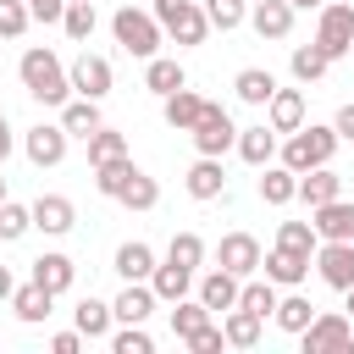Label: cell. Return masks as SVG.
<instances>
[{
	"label": "cell",
	"instance_id": "obj_28",
	"mask_svg": "<svg viewBox=\"0 0 354 354\" xmlns=\"http://www.w3.org/2000/svg\"><path fill=\"white\" fill-rule=\"evenodd\" d=\"M315 232H321V238H348V243H354V199L315 205Z\"/></svg>",
	"mask_w": 354,
	"mask_h": 354
},
{
	"label": "cell",
	"instance_id": "obj_52",
	"mask_svg": "<svg viewBox=\"0 0 354 354\" xmlns=\"http://www.w3.org/2000/svg\"><path fill=\"white\" fill-rule=\"evenodd\" d=\"M17 293V277H11V266H0V299H11Z\"/></svg>",
	"mask_w": 354,
	"mask_h": 354
},
{
	"label": "cell",
	"instance_id": "obj_29",
	"mask_svg": "<svg viewBox=\"0 0 354 354\" xmlns=\"http://www.w3.org/2000/svg\"><path fill=\"white\" fill-rule=\"evenodd\" d=\"M155 304H160V299H155V288H149V282H127V288L116 293V304H111V310H116V321H149V310H155Z\"/></svg>",
	"mask_w": 354,
	"mask_h": 354
},
{
	"label": "cell",
	"instance_id": "obj_22",
	"mask_svg": "<svg viewBox=\"0 0 354 354\" xmlns=\"http://www.w3.org/2000/svg\"><path fill=\"white\" fill-rule=\"evenodd\" d=\"M155 266H160V260H155V249H149L144 238H133V243L116 249V277H122V282H149Z\"/></svg>",
	"mask_w": 354,
	"mask_h": 354
},
{
	"label": "cell",
	"instance_id": "obj_45",
	"mask_svg": "<svg viewBox=\"0 0 354 354\" xmlns=\"http://www.w3.org/2000/svg\"><path fill=\"white\" fill-rule=\"evenodd\" d=\"M205 17H210V28L232 33V28L249 17V0H205Z\"/></svg>",
	"mask_w": 354,
	"mask_h": 354
},
{
	"label": "cell",
	"instance_id": "obj_37",
	"mask_svg": "<svg viewBox=\"0 0 354 354\" xmlns=\"http://www.w3.org/2000/svg\"><path fill=\"white\" fill-rule=\"evenodd\" d=\"M232 88H238V100H243V105H266V100L277 94V77H271L266 66H243V72L232 77Z\"/></svg>",
	"mask_w": 354,
	"mask_h": 354
},
{
	"label": "cell",
	"instance_id": "obj_30",
	"mask_svg": "<svg viewBox=\"0 0 354 354\" xmlns=\"http://www.w3.org/2000/svg\"><path fill=\"white\" fill-rule=\"evenodd\" d=\"M72 321H77V332L83 337H111V321H116V310L105 304V299H77V310H72Z\"/></svg>",
	"mask_w": 354,
	"mask_h": 354
},
{
	"label": "cell",
	"instance_id": "obj_55",
	"mask_svg": "<svg viewBox=\"0 0 354 354\" xmlns=\"http://www.w3.org/2000/svg\"><path fill=\"white\" fill-rule=\"evenodd\" d=\"M0 205H6V177H0Z\"/></svg>",
	"mask_w": 354,
	"mask_h": 354
},
{
	"label": "cell",
	"instance_id": "obj_35",
	"mask_svg": "<svg viewBox=\"0 0 354 354\" xmlns=\"http://www.w3.org/2000/svg\"><path fill=\"white\" fill-rule=\"evenodd\" d=\"M61 28H66V39H72V44H88V39H94V28H100V11H94V0H66V17H61Z\"/></svg>",
	"mask_w": 354,
	"mask_h": 354
},
{
	"label": "cell",
	"instance_id": "obj_39",
	"mask_svg": "<svg viewBox=\"0 0 354 354\" xmlns=\"http://www.w3.org/2000/svg\"><path fill=\"white\" fill-rule=\"evenodd\" d=\"M116 205H127V210H155V205H160V183H155L149 171H133V183L122 188Z\"/></svg>",
	"mask_w": 354,
	"mask_h": 354
},
{
	"label": "cell",
	"instance_id": "obj_27",
	"mask_svg": "<svg viewBox=\"0 0 354 354\" xmlns=\"http://www.w3.org/2000/svg\"><path fill=\"white\" fill-rule=\"evenodd\" d=\"M238 155H243L249 166H271V155H277V127H271V122L238 127Z\"/></svg>",
	"mask_w": 354,
	"mask_h": 354
},
{
	"label": "cell",
	"instance_id": "obj_38",
	"mask_svg": "<svg viewBox=\"0 0 354 354\" xmlns=\"http://www.w3.org/2000/svg\"><path fill=\"white\" fill-rule=\"evenodd\" d=\"M271 321H277L288 337H299V332L315 321V304H310L304 293H288V299H277V315H271Z\"/></svg>",
	"mask_w": 354,
	"mask_h": 354
},
{
	"label": "cell",
	"instance_id": "obj_26",
	"mask_svg": "<svg viewBox=\"0 0 354 354\" xmlns=\"http://www.w3.org/2000/svg\"><path fill=\"white\" fill-rule=\"evenodd\" d=\"M61 127H66L72 138H88L94 127H105V116H100V100H83V94H72V100L61 105Z\"/></svg>",
	"mask_w": 354,
	"mask_h": 354
},
{
	"label": "cell",
	"instance_id": "obj_6",
	"mask_svg": "<svg viewBox=\"0 0 354 354\" xmlns=\"http://www.w3.org/2000/svg\"><path fill=\"white\" fill-rule=\"evenodd\" d=\"M194 149L199 155H227V149H238V122H232V111L227 105H216V100H205V111H199V122H194Z\"/></svg>",
	"mask_w": 354,
	"mask_h": 354
},
{
	"label": "cell",
	"instance_id": "obj_11",
	"mask_svg": "<svg viewBox=\"0 0 354 354\" xmlns=\"http://www.w3.org/2000/svg\"><path fill=\"white\" fill-rule=\"evenodd\" d=\"M66 72H72V94H83V100H105L111 83H116V77H111V61H105V55H88V50H83Z\"/></svg>",
	"mask_w": 354,
	"mask_h": 354
},
{
	"label": "cell",
	"instance_id": "obj_33",
	"mask_svg": "<svg viewBox=\"0 0 354 354\" xmlns=\"http://www.w3.org/2000/svg\"><path fill=\"white\" fill-rule=\"evenodd\" d=\"M260 199H266V205H293V199H299V171H293V166H266Z\"/></svg>",
	"mask_w": 354,
	"mask_h": 354
},
{
	"label": "cell",
	"instance_id": "obj_31",
	"mask_svg": "<svg viewBox=\"0 0 354 354\" xmlns=\"http://www.w3.org/2000/svg\"><path fill=\"white\" fill-rule=\"evenodd\" d=\"M260 326H266V321H260L254 310H243V304H232V310L221 315V332H227L232 348H254V343H260Z\"/></svg>",
	"mask_w": 354,
	"mask_h": 354
},
{
	"label": "cell",
	"instance_id": "obj_50",
	"mask_svg": "<svg viewBox=\"0 0 354 354\" xmlns=\"http://www.w3.org/2000/svg\"><path fill=\"white\" fill-rule=\"evenodd\" d=\"M50 348H55V354H77V348H83V332H55Z\"/></svg>",
	"mask_w": 354,
	"mask_h": 354
},
{
	"label": "cell",
	"instance_id": "obj_21",
	"mask_svg": "<svg viewBox=\"0 0 354 354\" xmlns=\"http://www.w3.org/2000/svg\"><path fill=\"white\" fill-rule=\"evenodd\" d=\"M266 122H271L277 133H299V127H304V94H299V88H277V94L266 100Z\"/></svg>",
	"mask_w": 354,
	"mask_h": 354
},
{
	"label": "cell",
	"instance_id": "obj_15",
	"mask_svg": "<svg viewBox=\"0 0 354 354\" xmlns=\"http://www.w3.org/2000/svg\"><path fill=\"white\" fill-rule=\"evenodd\" d=\"M238 288H243V277H232L227 266H210V271L194 282V293H199V299H205L216 315H227V310L238 304Z\"/></svg>",
	"mask_w": 354,
	"mask_h": 354
},
{
	"label": "cell",
	"instance_id": "obj_18",
	"mask_svg": "<svg viewBox=\"0 0 354 354\" xmlns=\"http://www.w3.org/2000/svg\"><path fill=\"white\" fill-rule=\"evenodd\" d=\"M299 199L315 210V205H332V199H343V177L332 171V166H310V171H299Z\"/></svg>",
	"mask_w": 354,
	"mask_h": 354
},
{
	"label": "cell",
	"instance_id": "obj_40",
	"mask_svg": "<svg viewBox=\"0 0 354 354\" xmlns=\"http://www.w3.org/2000/svg\"><path fill=\"white\" fill-rule=\"evenodd\" d=\"M28 232H33V205L6 199V205H0V243H17V238H28Z\"/></svg>",
	"mask_w": 354,
	"mask_h": 354
},
{
	"label": "cell",
	"instance_id": "obj_2",
	"mask_svg": "<svg viewBox=\"0 0 354 354\" xmlns=\"http://www.w3.org/2000/svg\"><path fill=\"white\" fill-rule=\"evenodd\" d=\"M111 33H116V44H122L127 55H138V61L160 55V39H166L160 17H155V11H138V6H122V11L111 17Z\"/></svg>",
	"mask_w": 354,
	"mask_h": 354
},
{
	"label": "cell",
	"instance_id": "obj_34",
	"mask_svg": "<svg viewBox=\"0 0 354 354\" xmlns=\"http://www.w3.org/2000/svg\"><path fill=\"white\" fill-rule=\"evenodd\" d=\"M277 299H282V293H277V282H271V277H243V288H238V304H243V310H254L260 321H266V315H277Z\"/></svg>",
	"mask_w": 354,
	"mask_h": 354
},
{
	"label": "cell",
	"instance_id": "obj_5",
	"mask_svg": "<svg viewBox=\"0 0 354 354\" xmlns=\"http://www.w3.org/2000/svg\"><path fill=\"white\" fill-rule=\"evenodd\" d=\"M155 17L166 28V39H177V44H205V33H210L205 0H155Z\"/></svg>",
	"mask_w": 354,
	"mask_h": 354
},
{
	"label": "cell",
	"instance_id": "obj_32",
	"mask_svg": "<svg viewBox=\"0 0 354 354\" xmlns=\"http://www.w3.org/2000/svg\"><path fill=\"white\" fill-rule=\"evenodd\" d=\"M133 171H138V166H133V155H116V160H100V166H94V188H100L105 199H122V188L133 183Z\"/></svg>",
	"mask_w": 354,
	"mask_h": 354
},
{
	"label": "cell",
	"instance_id": "obj_43",
	"mask_svg": "<svg viewBox=\"0 0 354 354\" xmlns=\"http://www.w3.org/2000/svg\"><path fill=\"white\" fill-rule=\"evenodd\" d=\"M166 260H177V266H188V271H199V266H205V238H199V232H171Z\"/></svg>",
	"mask_w": 354,
	"mask_h": 354
},
{
	"label": "cell",
	"instance_id": "obj_44",
	"mask_svg": "<svg viewBox=\"0 0 354 354\" xmlns=\"http://www.w3.org/2000/svg\"><path fill=\"white\" fill-rule=\"evenodd\" d=\"M111 348H116V354H149L155 337L144 332V321H122V332H111Z\"/></svg>",
	"mask_w": 354,
	"mask_h": 354
},
{
	"label": "cell",
	"instance_id": "obj_48",
	"mask_svg": "<svg viewBox=\"0 0 354 354\" xmlns=\"http://www.w3.org/2000/svg\"><path fill=\"white\" fill-rule=\"evenodd\" d=\"M28 11H33V22H61L66 0H28Z\"/></svg>",
	"mask_w": 354,
	"mask_h": 354
},
{
	"label": "cell",
	"instance_id": "obj_54",
	"mask_svg": "<svg viewBox=\"0 0 354 354\" xmlns=\"http://www.w3.org/2000/svg\"><path fill=\"white\" fill-rule=\"evenodd\" d=\"M343 299H348V304H343V315L354 321V288H343Z\"/></svg>",
	"mask_w": 354,
	"mask_h": 354
},
{
	"label": "cell",
	"instance_id": "obj_19",
	"mask_svg": "<svg viewBox=\"0 0 354 354\" xmlns=\"http://www.w3.org/2000/svg\"><path fill=\"white\" fill-rule=\"evenodd\" d=\"M33 282H39V288H50V293L61 299V293H66V288L77 282V266H72V260H66L61 249H44V254L33 260Z\"/></svg>",
	"mask_w": 354,
	"mask_h": 354
},
{
	"label": "cell",
	"instance_id": "obj_10",
	"mask_svg": "<svg viewBox=\"0 0 354 354\" xmlns=\"http://www.w3.org/2000/svg\"><path fill=\"white\" fill-rule=\"evenodd\" d=\"M260 260H266V254H260V238H254V232H227V238L216 243V266H227L232 277H254Z\"/></svg>",
	"mask_w": 354,
	"mask_h": 354
},
{
	"label": "cell",
	"instance_id": "obj_13",
	"mask_svg": "<svg viewBox=\"0 0 354 354\" xmlns=\"http://www.w3.org/2000/svg\"><path fill=\"white\" fill-rule=\"evenodd\" d=\"M183 188H188V199H221L227 194V171H221V155H199L194 166H188V177H183Z\"/></svg>",
	"mask_w": 354,
	"mask_h": 354
},
{
	"label": "cell",
	"instance_id": "obj_8",
	"mask_svg": "<svg viewBox=\"0 0 354 354\" xmlns=\"http://www.w3.org/2000/svg\"><path fill=\"white\" fill-rule=\"evenodd\" d=\"M66 144H72V133L61 127V122H39V127H28L22 133V149H28V160L44 171V166H61L66 160Z\"/></svg>",
	"mask_w": 354,
	"mask_h": 354
},
{
	"label": "cell",
	"instance_id": "obj_16",
	"mask_svg": "<svg viewBox=\"0 0 354 354\" xmlns=\"http://www.w3.org/2000/svg\"><path fill=\"white\" fill-rule=\"evenodd\" d=\"M249 28L260 39H288L293 33V6L288 0H249Z\"/></svg>",
	"mask_w": 354,
	"mask_h": 354
},
{
	"label": "cell",
	"instance_id": "obj_25",
	"mask_svg": "<svg viewBox=\"0 0 354 354\" xmlns=\"http://www.w3.org/2000/svg\"><path fill=\"white\" fill-rule=\"evenodd\" d=\"M50 304H55V293L50 288H39L33 277L11 293V310H17V321H28V326H39V321H50Z\"/></svg>",
	"mask_w": 354,
	"mask_h": 354
},
{
	"label": "cell",
	"instance_id": "obj_17",
	"mask_svg": "<svg viewBox=\"0 0 354 354\" xmlns=\"http://www.w3.org/2000/svg\"><path fill=\"white\" fill-rule=\"evenodd\" d=\"M199 111H205V94H194L188 83H183L177 94H166V100H160V116H166V127H171V133H194Z\"/></svg>",
	"mask_w": 354,
	"mask_h": 354
},
{
	"label": "cell",
	"instance_id": "obj_23",
	"mask_svg": "<svg viewBox=\"0 0 354 354\" xmlns=\"http://www.w3.org/2000/svg\"><path fill=\"white\" fill-rule=\"evenodd\" d=\"M210 321H216V310H210V304H205L199 293H194V299H177V304H171V337H177V343H188V337H194V332H205Z\"/></svg>",
	"mask_w": 354,
	"mask_h": 354
},
{
	"label": "cell",
	"instance_id": "obj_49",
	"mask_svg": "<svg viewBox=\"0 0 354 354\" xmlns=\"http://www.w3.org/2000/svg\"><path fill=\"white\" fill-rule=\"evenodd\" d=\"M332 127H337V138H343V144H354V100H348V105H337Z\"/></svg>",
	"mask_w": 354,
	"mask_h": 354
},
{
	"label": "cell",
	"instance_id": "obj_4",
	"mask_svg": "<svg viewBox=\"0 0 354 354\" xmlns=\"http://www.w3.org/2000/svg\"><path fill=\"white\" fill-rule=\"evenodd\" d=\"M348 343H354V321L343 310H315V321L299 332L304 354H348Z\"/></svg>",
	"mask_w": 354,
	"mask_h": 354
},
{
	"label": "cell",
	"instance_id": "obj_41",
	"mask_svg": "<svg viewBox=\"0 0 354 354\" xmlns=\"http://www.w3.org/2000/svg\"><path fill=\"white\" fill-rule=\"evenodd\" d=\"M83 144H88V166H100V160H116V155H127V138H122L116 127H94V133L83 138Z\"/></svg>",
	"mask_w": 354,
	"mask_h": 354
},
{
	"label": "cell",
	"instance_id": "obj_12",
	"mask_svg": "<svg viewBox=\"0 0 354 354\" xmlns=\"http://www.w3.org/2000/svg\"><path fill=\"white\" fill-rule=\"evenodd\" d=\"M33 227H39L44 238H66V232L77 227L72 199H66V194H39V199H33Z\"/></svg>",
	"mask_w": 354,
	"mask_h": 354
},
{
	"label": "cell",
	"instance_id": "obj_7",
	"mask_svg": "<svg viewBox=\"0 0 354 354\" xmlns=\"http://www.w3.org/2000/svg\"><path fill=\"white\" fill-rule=\"evenodd\" d=\"M315 44L337 61V55H348L354 50V6H343V0H326L321 6V17H315Z\"/></svg>",
	"mask_w": 354,
	"mask_h": 354
},
{
	"label": "cell",
	"instance_id": "obj_51",
	"mask_svg": "<svg viewBox=\"0 0 354 354\" xmlns=\"http://www.w3.org/2000/svg\"><path fill=\"white\" fill-rule=\"evenodd\" d=\"M11 144H17V138H11V122H6V111H0V166H6V155H11Z\"/></svg>",
	"mask_w": 354,
	"mask_h": 354
},
{
	"label": "cell",
	"instance_id": "obj_20",
	"mask_svg": "<svg viewBox=\"0 0 354 354\" xmlns=\"http://www.w3.org/2000/svg\"><path fill=\"white\" fill-rule=\"evenodd\" d=\"M194 277H199V271H188V266H177V260H160L155 277H149V288H155L160 304H177V299L194 293Z\"/></svg>",
	"mask_w": 354,
	"mask_h": 354
},
{
	"label": "cell",
	"instance_id": "obj_14",
	"mask_svg": "<svg viewBox=\"0 0 354 354\" xmlns=\"http://www.w3.org/2000/svg\"><path fill=\"white\" fill-rule=\"evenodd\" d=\"M310 266H315V254H299V249H282V243L260 260V271H266L277 288H299V282L310 277Z\"/></svg>",
	"mask_w": 354,
	"mask_h": 354
},
{
	"label": "cell",
	"instance_id": "obj_36",
	"mask_svg": "<svg viewBox=\"0 0 354 354\" xmlns=\"http://www.w3.org/2000/svg\"><path fill=\"white\" fill-rule=\"evenodd\" d=\"M288 66H293V77H299V83H321V77H326V66H332V55L310 39V44H293V61H288Z\"/></svg>",
	"mask_w": 354,
	"mask_h": 354
},
{
	"label": "cell",
	"instance_id": "obj_24",
	"mask_svg": "<svg viewBox=\"0 0 354 354\" xmlns=\"http://www.w3.org/2000/svg\"><path fill=\"white\" fill-rule=\"evenodd\" d=\"M183 83H188L183 61H171V55H149V61H144V88H149V94L166 100V94H177Z\"/></svg>",
	"mask_w": 354,
	"mask_h": 354
},
{
	"label": "cell",
	"instance_id": "obj_53",
	"mask_svg": "<svg viewBox=\"0 0 354 354\" xmlns=\"http://www.w3.org/2000/svg\"><path fill=\"white\" fill-rule=\"evenodd\" d=\"M288 6H293V11H321L326 0H288Z\"/></svg>",
	"mask_w": 354,
	"mask_h": 354
},
{
	"label": "cell",
	"instance_id": "obj_9",
	"mask_svg": "<svg viewBox=\"0 0 354 354\" xmlns=\"http://www.w3.org/2000/svg\"><path fill=\"white\" fill-rule=\"evenodd\" d=\"M315 271H321V282L326 288H354V243L348 238H321V249H315Z\"/></svg>",
	"mask_w": 354,
	"mask_h": 354
},
{
	"label": "cell",
	"instance_id": "obj_46",
	"mask_svg": "<svg viewBox=\"0 0 354 354\" xmlns=\"http://www.w3.org/2000/svg\"><path fill=\"white\" fill-rule=\"evenodd\" d=\"M28 22H33L28 0H0V39H22V33H28Z\"/></svg>",
	"mask_w": 354,
	"mask_h": 354
},
{
	"label": "cell",
	"instance_id": "obj_47",
	"mask_svg": "<svg viewBox=\"0 0 354 354\" xmlns=\"http://www.w3.org/2000/svg\"><path fill=\"white\" fill-rule=\"evenodd\" d=\"M188 348H194V354H221V348H227V332L210 321L205 332H194V337H188Z\"/></svg>",
	"mask_w": 354,
	"mask_h": 354
},
{
	"label": "cell",
	"instance_id": "obj_1",
	"mask_svg": "<svg viewBox=\"0 0 354 354\" xmlns=\"http://www.w3.org/2000/svg\"><path fill=\"white\" fill-rule=\"evenodd\" d=\"M17 77H22V88L39 100V105H66L72 100V72L61 66V55L55 50H44V44H33V50H22V61H17Z\"/></svg>",
	"mask_w": 354,
	"mask_h": 354
},
{
	"label": "cell",
	"instance_id": "obj_3",
	"mask_svg": "<svg viewBox=\"0 0 354 354\" xmlns=\"http://www.w3.org/2000/svg\"><path fill=\"white\" fill-rule=\"evenodd\" d=\"M337 127H321V122H310V127H299V133H288V144H282V166H293V171H310V166H332V155H337Z\"/></svg>",
	"mask_w": 354,
	"mask_h": 354
},
{
	"label": "cell",
	"instance_id": "obj_42",
	"mask_svg": "<svg viewBox=\"0 0 354 354\" xmlns=\"http://www.w3.org/2000/svg\"><path fill=\"white\" fill-rule=\"evenodd\" d=\"M277 243L282 249H299V254H315L321 249V232H315V221H282L277 227Z\"/></svg>",
	"mask_w": 354,
	"mask_h": 354
}]
</instances>
